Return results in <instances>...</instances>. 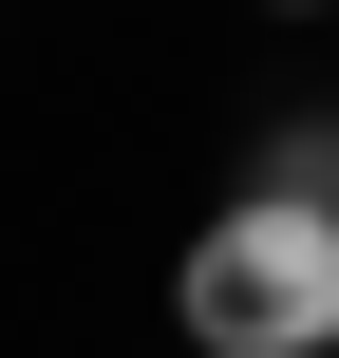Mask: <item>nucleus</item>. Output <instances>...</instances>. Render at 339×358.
<instances>
[{
  "instance_id": "f03ea898",
  "label": "nucleus",
  "mask_w": 339,
  "mask_h": 358,
  "mask_svg": "<svg viewBox=\"0 0 339 358\" xmlns=\"http://www.w3.org/2000/svg\"><path fill=\"white\" fill-rule=\"evenodd\" d=\"M264 189H339V113H283L264 132Z\"/></svg>"
},
{
  "instance_id": "f257e3e1",
  "label": "nucleus",
  "mask_w": 339,
  "mask_h": 358,
  "mask_svg": "<svg viewBox=\"0 0 339 358\" xmlns=\"http://www.w3.org/2000/svg\"><path fill=\"white\" fill-rule=\"evenodd\" d=\"M170 321L208 358H339V189H245V208L189 245Z\"/></svg>"
}]
</instances>
